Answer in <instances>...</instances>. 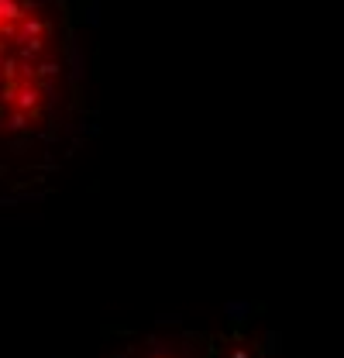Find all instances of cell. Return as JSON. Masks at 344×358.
I'll list each match as a JSON object with an SVG mask.
<instances>
[{"label": "cell", "instance_id": "obj_1", "mask_svg": "<svg viewBox=\"0 0 344 358\" xmlns=\"http://www.w3.org/2000/svg\"><path fill=\"white\" fill-rule=\"evenodd\" d=\"M89 131L73 0H0V207L45 193Z\"/></svg>", "mask_w": 344, "mask_h": 358}, {"label": "cell", "instance_id": "obj_2", "mask_svg": "<svg viewBox=\"0 0 344 358\" xmlns=\"http://www.w3.org/2000/svg\"><path fill=\"white\" fill-rule=\"evenodd\" d=\"M100 358H296L272 331H261L248 317H231L220 327L155 324L114 338Z\"/></svg>", "mask_w": 344, "mask_h": 358}]
</instances>
